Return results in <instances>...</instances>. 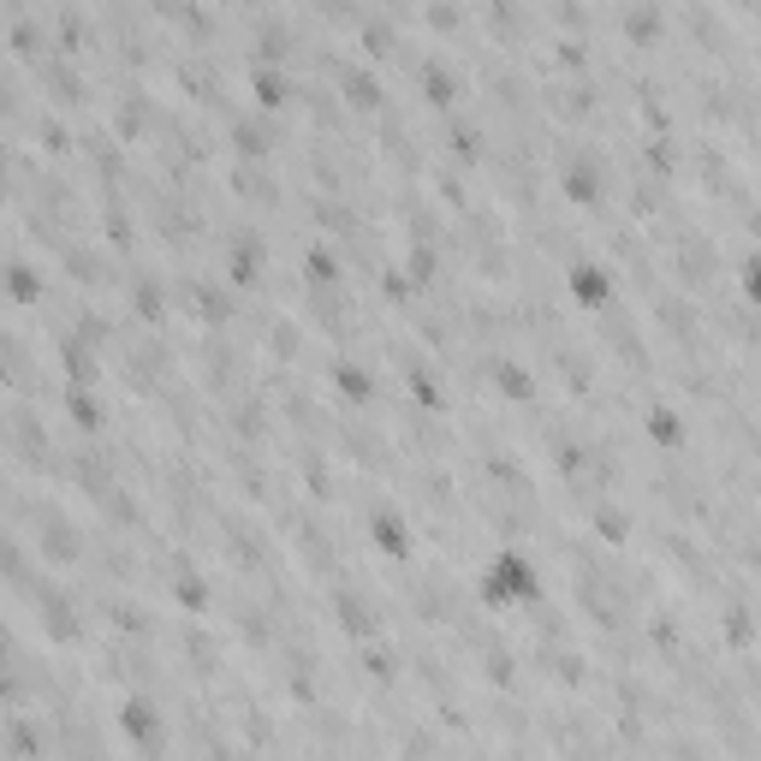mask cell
Returning <instances> with one entry per match:
<instances>
[{"mask_svg": "<svg viewBox=\"0 0 761 761\" xmlns=\"http://www.w3.org/2000/svg\"><path fill=\"white\" fill-rule=\"evenodd\" d=\"M417 78H423V90H434V102H453V95H458L453 72H446L441 60H423V66H417Z\"/></svg>", "mask_w": 761, "mask_h": 761, "instance_id": "3957f363", "label": "cell"}, {"mask_svg": "<svg viewBox=\"0 0 761 761\" xmlns=\"http://www.w3.org/2000/svg\"><path fill=\"white\" fill-rule=\"evenodd\" d=\"M482 595H488V607H500L506 601V595H518V601H529V595H536V577H529V565L524 560H494L488 565V583H482Z\"/></svg>", "mask_w": 761, "mask_h": 761, "instance_id": "6da1fadb", "label": "cell"}, {"mask_svg": "<svg viewBox=\"0 0 761 761\" xmlns=\"http://www.w3.org/2000/svg\"><path fill=\"white\" fill-rule=\"evenodd\" d=\"M453 149H458V155H476V149H482V126H470V119H453Z\"/></svg>", "mask_w": 761, "mask_h": 761, "instance_id": "277c9868", "label": "cell"}, {"mask_svg": "<svg viewBox=\"0 0 761 761\" xmlns=\"http://www.w3.org/2000/svg\"><path fill=\"white\" fill-rule=\"evenodd\" d=\"M126 726H131V738H149V756H161V726H155V709H149V702H131L126 709Z\"/></svg>", "mask_w": 761, "mask_h": 761, "instance_id": "7a4b0ae2", "label": "cell"}, {"mask_svg": "<svg viewBox=\"0 0 761 761\" xmlns=\"http://www.w3.org/2000/svg\"><path fill=\"white\" fill-rule=\"evenodd\" d=\"M256 90H262V102H268V107H274L280 95H292V84H285L280 72H256Z\"/></svg>", "mask_w": 761, "mask_h": 761, "instance_id": "5b68a950", "label": "cell"}]
</instances>
